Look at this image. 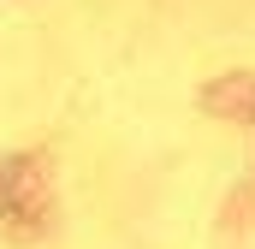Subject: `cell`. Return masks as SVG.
Returning <instances> with one entry per match:
<instances>
[{
    "mask_svg": "<svg viewBox=\"0 0 255 249\" xmlns=\"http://www.w3.org/2000/svg\"><path fill=\"white\" fill-rule=\"evenodd\" d=\"M36 160H6L0 166V220H12L18 232H30L48 214V184L42 172H30Z\"/></svg>",
    "mask_w": 255,
    "mask_h": 249,
    "instance_id": "6da1fadb",
    "label": "cell"
}]
</instances>
